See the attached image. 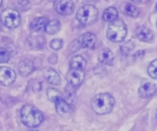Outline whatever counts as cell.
<instances>
[{"label": "cell", "instance_id": "3957f363", "mask_svg": "<svg viewBox=\"0 0 157 131\" xmlns=\"http://www.w3.org/2000/svg\"><path fill=\"white\" fill-rule=\"evenodd\" d=\"M126 34L127 27L122 20L117 18L110 22L107 30V37L110 41L121 42L125 38Z\"/></svg>", "mask_w": 157, "mask_h": 131}, {"label": "cell", "instance_id": "5bb4252c", "mask_svg": "<svg viewBox=\"0 0 157 131\" xmlns=\"http://www.w3.org/2000/svg\"><path fill=\"white\" fill-rule=\"evenodd\" d=\"M18 68L20 75L26 77L33 71L34 68L32 61L28 59H25L19 63Z\"/></svg>", "mask_w": 157, "mask_h": 131}, {"label": "cell", "instance_id": "2e32d148", "mask_svg": "<svg viewBox=\"0 0 157 131\" xmlns=\"http://www.w3.org/2000/svg\"><path fill=\"white\" fill-rule=\"evenodd\" d=\"M114 59V54L109 49H102L98 54V60L100 63L106 65H112Z\"/></svg>", "mask_w": 157, "mask_h": 131}, {"label": "cell", "instance_id": "9a60e30c", "mask_svg": "<svg viewBox=\"0 0 157 131\" xmlns=\"http://www.w3.org/2000/svg\"><path fill=\"white\" fill-rule=\"evenodd\" d=\"M47 18L45 17H39L34 18L30 24L31 30L36 32H44L48 22Z\"/></svg>", "mask_w": 157, "mask_h": 131}, {"label": "cell", "instance_id": "f1b7e54d", "mask_svg": "<svg viewBox=\"0 0 157 131\" xmlns=\"http://www.w3.org/2000/svg\"><path fill=\"white\" fill-rule=\"evenodd\" d=\"M156 26H157V22H156Z\"/></svg>", "mask_w": 157, "mask_h": 131}, {"label": "cell", "instance_id": "ac0fdd59", "mask_svg": "<svg viewBox=\"0 0 157 131\" xmlns=\"http://www.w3.org/2000/svg\"><path fill=\"white\" fill-rule=\"evenodd\" d=\"M61 28V23L58 20H52L48 21L46 27L45 31L51 35L55 34L58 33Z\"/></svg>", "mask_w": 157, "mask_h": 131}, {"label": "cell", "instance_id": "603a6c76", "mask_svg": "<svg viewBox=\"0 0 157 131\" xmlns=\"http://www.w3.org/2000/svg\"><path fill=\"white\" fill-rule=\"evenodd\" d=\"M63 46V41L60 38H55L51 41L50 43V46L52 49L54 50H59Z\"/></svg>", "mask_w": 157, "mask_h": 131}, {"label": "cell", "instance_id": "8fae6325", "mask_svg": "<svg viewBox=\"0 0 157 131\" xmlns=\"http://www.w3.org/2000/svg\"><path fill=\"white\" fill-rule=\"evenodd\" d=\"M44 76L45 80L50 84L58 85L61 82V79L59 74L53 68L48 67L43 69Z\"/></svg>", "mask_w": 157, "mask_h": 131}, {"label": "cell", "instance_id": "d4e9b609", "mask_svg": "<svg viewBox=\"0 0 157 131\" xmlns=\"http://www.w3.org/2000/svg\"><path fill=\"white\" fill-rule=\"evenodd\" d=\"M132 1H134V2H139L141 0H131Z\"/></svg>", "mask_w": 157, "mask_h": 131}, {"label": "cell", "instance_id": "9c48e42d", "mask_svg": "<svg viewBox=\"0 0 157 131\" xmlns=\"http://www.w3.org/2000/svg\"><path fill=\"white\" fill-rule=\"evenodd\" d=\"M85 78V73L83 69L70 68L67 74V79L70 84L74 87L80 85Z\"/></svg>", "mask_w": 157, "mask_h": 131}, {"label": "cell", "instance_id": "6da1fadb", "mask_svg": "<svg viewBox=\"0 0 157 131\" xmlns=\"http://www.w3.org/2000/svg\"><path fill=\"white\" fill-rule=\"evenodd\" d=\"M115 104V99L110 94L101 93L93 97L90 105L91 109L95 113L104 115L111 112Z\"/></svg>", "mask_w": 157, "mask_h": 131}, {"label": "cell", "instance_id": "e0dca14e", "mask_svg": "<svg viewBox=\"0 0 157 131\" xmlns=\"http://www.w3.org/2000/svg\"><path fill=\"white\" fill-rule=\"evenodd\" d=\"M86 65V60L81 55H75L74 56L71 61L69 66L70 68H75V69H84Z\"/></svg>", "mask_w": 157, "mask_h": 131}, {"label": "cell", "instance_id": "4fadbf2b", "mask_svg": "<svg viewBox=\"0 0 157 131\" xmlns=\"http://www.w3.org/2000/svg\"><path fill=\"white\" fill-rule=\"evenodd\" d=\"M156 91V85L155 84L147 82L142 84L138 90V93L140 97L147 98L152 96Z\"/></svg>", "mask_w": 157, "mask_h": 131}, {"label": "cell", "instance_id": "4316f807", "mask_svg": "<svg viewBox=\"0 0 157 131\" xmlns=\"http://www.w3.org/2000/svg\"><path fill=\"white\" fill-rule=\"evenodd\" d=\"M156 117H157V109L156 111Z\"/></svg>", "mask_w": 157, "mask_h": 131}, {"label": "cell", "instance_id": "7402d4cb", "mask_svg": "<svg viewBox=\"0 0 157 131\" xmlns=\"http://www.w3.org/2000/svg\"><path fill=\"white\" fill-rule=\"evenodd\" d=\"M148 74L154 79H157V59L152 61L148 67Z\"/></svg>", "mask_w": 157, "mask_h": 131}, {"label": "cell", "instance_id": "30bf717a", "mask_svg": "<svg viewBox=\"0 0 157 131\" xmlns=\"http://www.w3.org/2000/svg\"><path fill=\"white\" fill-rule=\"evenodd\" d=\"M136 34L137 38L143 42H150L153 39L152 31L144 25H140L136 29Z\"/></svg>", "mask_w": 157, "mask_h": 131}, {"label": "cell", "instance_id": "cb8c5ba5", "mask_svg": "<svg viewBox=\"0 0 157 131\" xmlns=\"http://www.w3.org/2000/svg\"><path fill=\"white\" fill-rule=\"evenodd\" d=\"M10 59V54L9 52L2 47H0V63H4L9 62Z\"/></svg>", "mask_w": 157, "mask_h": 131}, {"label": "cell", "instance_id": "277c9868", "mask_svg": "<svg viewBox=\"0 0 157 131\" xmlns=\"http://www.w3.org/2000/svg\"><path fill=\"white\" fill-rule=\"evenodd\" d=\"M98 14V10L96 7L87 4L78 9L76 18L78 22L84 25H91L97 20Z\"/></svg>", "mask_w": 157, "mask_h": 131}, {"label": "cell", "instance_id": "7a4b0ae2", "mask_svg": "<svg viewBox=\"0 0 157 131\" xmlns=\"http://www.w3.org/2000/svg\"><path fill=\"white\" fill-rule=\"evenodd\" d=\"M20 117L21 122L28 127L39 126L44 119L42 113L31 104H26L21 108Z\"/></svg>", "mask_w": 157, "mask_h": 131}, {"label": "cell", "instance_id": "7c38bea8", "mask_svg": "<svg viewBox=\"0 0 157 131\" xmlns=\"http://www.w3.org/2000/svg\"><path fill=\"white\" fill-rule=\"evenodd\" d=\"M54 103L55 104L56 111L60 116L66 117L71 113V107L64 100L63 97L58 98Z\"/></svg>", "mask_w": 157, "mask_h": 131}, {"label": "cell", "instance_id": "83f0119b", "mask_svg": "<svg viewBox=\"0 0 157 131\" xmlns=\"http://www.w3.org/2000/svg\"><path fill=\"white\" fill-rule=\"evenodd\" d=\"M156 9L157 10V4H156Z\"/></svg>", "mask_w": 157, "mask_h": 131}, {"label": "cell", "instance_id": "ffe728a7", "mask_svg": "<svg viewBox=\"0 0 157 131\" xmlns=\"http://www.w3.org/2000/svg\"><path fill=\"white\" fill-rule=\"evenodd\" d=\"M122 10L126 15L132 17H137L139 13L138 9L135 6L128 2L124 4Z\"/></svg>", "mask_w": 157, "mask_h": 131}, {"label": "cell", "instance_id": "ba28073f", "mask_svg": "<svg viewBox=\"0 0 157 131\" xmlns=\"http://www.w3.org/2000/svg\"><path fill=\"white\" fill-rule=\"evenodd\" d=\"M79 46L83 49H94L96 46L97 38L94 34L90 32L85 33L80 36L77 40Z\"/></svg>", "mask_w": 157, "mask_h": 131}, {"label": "cell", "instance_id": "d6986e66", "mask_svg": "<svg viewBox=\"0 0 157 131\" xmlns=\"http://www.w3.org/2000/svg\"><path fill=\"white\" fill-rule=\"evenodd\" d=\"M118 15L117 10L113 7H110L104 10L102 17L105 21L111 22L118 18Z\"/></svg>", "mask_w": 157, "mask_h": 131}, {"label": "cell", "instance_id": "8992f818", "mask_svg": "<svg viewBox=\"0 0 157 131\" xmlns=\"http://www.w3.org/2000/svg\"><path fill=\"white\" fill-rule=\"evenodd\" d=\"M53 7L58 13L63 15H69L74 10V5L71 0H55Z\"/></svg>", "mask_w": 157, "mask_h": 131}, {"label": "cell", "instance_id": "5b68a950", "mask_svg": "<svg viewBox=\"0 0 157 131\" xmlns=\"http://www.w3.org/2000/svg\"><path fill=\"white\" fill-rule=\"evenodd\" d=\"M1 20L5 26L10 29H13L20 25L21 17L19 12L17 10L8 8L2 12Z\"/></svg>", "mask_w": 157, "mask_h": 131}, {"label": "cell", "instance_id": "484cf974", "mask_svg": "<svg viewBox=\"0 0 157 131\" xmlns=\"http://www.w3.org/2000/svg\"><path fill=\"white\" fill-rule=\"evenodd\" d=\"M2 0H0V6H1V4H2Z\"/></svg>", "mask_w": 157, "mask_h": 131}, {"label": "cell", "instance_id": "44dd1931", "mask_svg": "<svg viewBox=\"0 0 157 131\" xmlns=\"http://www.w3.org/2000/svg\"><path fill=\"white\" fill-rule=\"evenodd\" d=\"M47 95L48 99L52 102H55L56 100L62 97L61 92L54 88H48L47 90Z\"/></svg>", "mask_w": 157, "mask_h": 131}, {"label": "cell", "instance_id": "52a82bcc", "mask_svg": "<svg viewBox=\"0 0 157 131\" xmlns=\"http://www.w3.org/2000/svg\"><path fill=\"white\" fill-rule=\"evenodd\" d=\"M16 79L15 72L10 67L0 66V84L7 86L12 84Z\"/></svg>", "mask_w": 157, "mask_h": 131}]
</instances>
